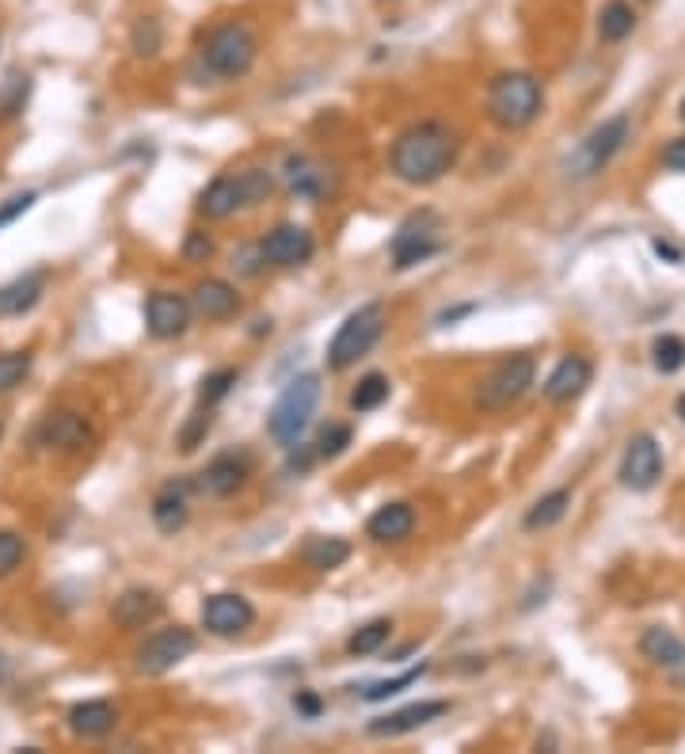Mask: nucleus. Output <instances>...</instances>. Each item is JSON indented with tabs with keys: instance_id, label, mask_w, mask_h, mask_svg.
<instances>
[{
	"instance_id": "72a5a7b5",
	"label": "nucleus",
	"mask_w": 685,
	"mask_h": 754,
	"mask_svg": "<svg viewBox=\"0 0 685 754\" xmlns=\"http://www.w3.org/2000/svg\"><path fill=\"white\" fill-rule=\"evenodd\" d=\"M233 385H236V370H213V374H205L202 385H199V405L202 408L221 405V400L233 392Z\"/></svg>"
},
{
	"instance_id": "7c9ffc66",
	"label": "nucleus",
	"mask_w": 685,
	"mask_h": 754,
	"mask_svg": "<svg viewBox=\"0 0 685 754\" xmlns=\"http://www.w3.org/2000/svg\"><path fill=\"white\" fill-rule=\"evenodd\" d=\"M389 632H392V621H389V617H377V621H366L362 629L350 632L347 651H350V656H373V651L381 648L384 640H389Z\"/></svg>"
},
{
	"instance_id": "4be33fe9",
	"label": "nucleus",
	"mask_w": 685,
	"mask_h": 754,
	"mask_svg": "<svg viewBox=\"0 0 685 754\" xmlns=\"http://www.w3.org/2000/svg\"><path fill=\"white\" fill-rule=\"evenodd\" d=\"M640 651H644L655 667H671V671L674 667H685V645L666 629V625H651L644 632V640H640Z\"/></svg>"
},
{
	"instance_id": "09e8293b",
	"label": "nucleus",
	"mask_w": 685,
	"mask_h": 754,
	"mask_svg": "<svg viewBox=\"0 0 685 754\" xmlns=\"http://www.w3.org/2000/svg\"><path fill=\"white\" fill-rule=\"evenodd\" d=\"M4 674H8V663H4V659H0V679H4Z\"/></svg>"
},
{
	"instance_id": "bb28decb",
	"label": "nucleus",
	"mask_w": 685,
	"mask_h": 754,
	"mask_svg": "<svg viewBox=\"0 0 685 754\" xmlns=\"http://www.w3.org/2000/svg\"><path fill=\"white\" fill-rule=\"evenodd\" d=\"M632 28H636V12H632L629 0H610V4L602 8V15H598V34H602V42L629 39Z\"/></svg>"
},
{
	"instance_id": "c85d7f7f",
	"label": "nucleus",
	"mask_w": 685,
	"mask_h": 754,
	"mask_svg": "<svg viewBox=\"0 0 685 754\" xmlns=\"http://www.w3.org/2000/svg\"><path fill=\"white\" fill-rule=\"evenodd\" d=\"M568 507H571V492H568V488L541 495V500H537L534 507L526 511V530H548V526H556V522L568 514Z\"/></svg>"
},
{
	"instance_id": "79ce46f5",
	"label": "nucleus",
	"mask_w": 685,
	"mask_h": 754,
	"mask_svg": "<svg viewBox=\"0 0 685 754\" xmlns=\"http://www.w3.org/2000/svg\"><path fill=\"white\" fill-rule=\"evenodd\" d=\"M260 263H263L260 244H255V248H240V252L233 255V268H240L244 274H260Z\"/></svg>"
},
{
	"instance_id": "393cba45",
	"label": "nucleus",
	"mask_w": 685,
	"mask_h": 754,
	"mask_svg": "<svg viewBox=\"0 0 685 754\" xmlns=\"http://www.w3.org/2000/svg\"><path fill=\"white\" fill-rule=\"evenodd\" d=\"M240 206V191H236V179L233 176H218L210 187L199 195V210L205 213V218L221 221V218H233Z\"/></svg>"
},
{
	"instance_id": "9d476101",
	"label": "nucleus",
	"mask_w": 685,
	"mask_h": 754,
	"mask_svg": "<svg viewBox=\"0 0 685 754\" xmlns=\"http://www.w3.org/2000/svg\"><path fill=\"white\" fill-rule=\"evenodd\" d=\"M202 625H205V632H213V637H240V632H247L255 625V606L247 603L244 595L221 590V595L205 598Z\"/></svg>"
},
{
	"instance_id": "cd10ccee",
	"label": "nucleus",
	"mask_w": 685,
	"mask_h": 754,
	"mask_svg": "<svg viewBox=\"0 0 685 754\" xmlns=\"http://www.w3.org/2000/svg\"><path fill=\"white\" fill-rule=\"evenodd\" d=\"M88 439V427H84L81 416H73V411H57V416L46 419V427H42V442L46 446H81Z\"/></svg>"
},
{
	"instance_id": "f257e3e1",
	"label": "nucleus",
	"mask_w": 685,
	"mask_h": 754,
	"mask_svg": "<svg viewBox=\"0 0 685 754\" xmlns=\"http://www.w3.org/2000/svg\"><path fill=\"white\" fill-rule=\"evenodd\" d=\"M457 134L445 123H411L408 130H400V137L392 142V171H397L404 184L411 187H426L439 184V179L457 165Z\"/></svg>"
},
{
	"instance_id": "f8f14e48",
	"label": "nucleus",
	"mask_w": 685,
	"mask_h": 754,
	"mask_svg": "<svg viewBox=\"0 0 685 754\" xmlns=\"http://www.w3.org/2000/svg\"><path fill=\"white\" fill-rule=\"evenodd\" d=\"M191 313L194 305L183 294L160 290V294H149V302H145V328H149L152 339H176L191 328Z\"/></svg>"
},
{
	"instance_id": "a19ab883",
	"label": "nucleus",
	"mask_w": 685,
	"mask_h": 754,
	"mask_svg": "<svg viewBox=\"0 0 685 754\" xmlns=\"http://www.w3.org/2000/svg\"><path fill=\"white\" fill-rule=\"evenodd\" d=\"M34 199H39L34 191H23V195H15V199H8L4 206H0V226H8V221H15L20 213H28L34 206Z\"/></svg>"
},
{
	"instance_id": "58836bf2",
	"label": "nucleus",
	"mask_w": 685,
	"mask_h": 754,
	"mask_svg": "<svg viewBox=\"0 0 685 754\" xmlns=\"http://www.w3.org/2000/svg\"><path fill=\"white\" fill-rule=\"evenodd\" d=\"M210 423H213L210 408H202V405H199V411H194V419L183 427V434H179V450H183V453L199 450V442L205 439V431H210Z\"/></svg>"
},
{
	"instance_id": "ea45409f",
	"label": "nucleus",
	"mask_w": 685,
	"mask_h": 754,
	"mask_svg": "<svg viewBox=\"0 0 685 754\" xmlns=\"http://www.w3.org/2000/svg\"><path fill=\"white\" fill-rule=\"evenodd\" d=\"M157 46H160V23L157 20H137V28H134V50L137 54H157Z\"/></svg>"
},
{
	"instance_id": "6ab92c4d",
	"label": "nucleus",
	"mask_w": 685,
	"mask_h": 754,
	"mask_svg": "<svg viewBox=\"0 0 685 754\" xmlns=\"http://www.w3.org/2000/svg\"><path fill=\"white\" fill-rule=\"evenodd\" d=\"M191 519V507H187V484L183 480H171V484L160 488V495L152 500V522H157L160 534H176V530L187 526Z\"/></svg>"
},
{
	"instance_id": "f704fd0d",
	"label": "nucleus",
	"mask_w": 685,
	"mask_h": 754,
	"mask_svg": "<svg viewBox=\"0 0 685 754\" xmlns=\"http://www.w3.org/2000/svg\"><path fill=\"white\" fill-rule=\"evenodd\" d=\"M28 374H31L28 350H8V355H0V392H12Z\"/></svg>"
},
{
	"instance_id": "e433bc0d",
	"label": "nucleus",
	"mask_w": 685,
	"mask_h": 754,
	"mask_svg": "<svg viewBox=\"0 0 685 754\" xmlns=\"http://www.w3.org/2000/svg\"><path fill=\"white\" fill-rule=\"evenodd\" d=\"M423 671H426V663H419V667H411V671L400 674V679H384V682L366 685V690H362V698H366V701H384V698H392V693L408 690L411 682H419V679H423Z\"/></svg>"
},
{
	"instance_id": "2eb2a0df",
	"label": "nucleus",
	"mask_w": 685,
	"mask_h": 754,
	"mask_svg": "<svg viewBox=\"0 0 685 754\" xmlns=\"http://www.w3.org/2000/svg\"><path fill=\"white\" fill-rule=\"evenodd\" d=\"M590 377H594V370H590V363L582 355L560 358L556 370L548 374V381H545V397L552 400V405H568V400H576L587 392Z\"/></svg>"
},
{
	"instance_id": "a878e982",
	"label": "nucleus",
	"mask_w": 685,
	"mask_h": 754,
	"mask_svg": "<svg viewBox=\"0 0 685 754\" xmlns=\"http://www.w3.org/2000/svg\"><path fill=\"white\" fill-rule=\"evenodd\" d=\"M347 556H350V542H342V537H308L302 548V561L313 572L339 568V564H347Z\"/></svg>"
},
{
	"instance_id": "39448f33",
	"label": "nucleus",
	"mask_w": 685,
	"mask_h": 754,
	"mask_svg": "<svg viewBox=\"0 0 685 754\" xmlns=\"http://www.w3.org/2000/svg\"><path fill=\"white\" fill-rule=\"evenodd\" d=\"M255 54H260V46H255V34L247 31L244 23H221V28H213L202 42L205 69H210L213 76H225V81L244 76L247 69L255 65Z\"/></svg>"
},
{
	"instance_id": "20e7f679",
	"label": "nucleus",
	"mask_w": 685,
	"mask_h": 754,
	"mask_svg": "<svg viewBox=\"0 0 685 754\" xmlns=\"http://www.w3.org/2000/svg\"><path fill=\"white\" fill-rule=\"evenodd\" d=\"M384 332V305H358L347 321L339 324V332L328 343V370H347L358 358H366L377 347Z\"/></svg>"
},
{
	"instance_id": "6e6552de",
	"label": "nucleus",
	"mask_w": 685,
	"mask_h": 754,
	"mask_svg": "<svg viewBox=\"0 0 685 754\" xmlns=\"http://www.w3.org/2000/svg\"><path fill=\"white\" fill-rule=\"evenodd\" d=\"M194 648H199V640H194V632L183 629V625L160 629V632H152L141 648H137V671L141 674H168V671H176V667L183 663Z\"/></svg>"
},
{
	"instance_id": "aec40b11",
	"label": "nucleus",
	"mask_w": 685,
	"mask_h": 754,
	"mask_svg": "<svg viewBox=\"0 0 685 754\" xmlns=\"http://www.w3.org/2000/svg\"><path fill=\"white\" fill-rule=\"evenodd\" d=\"M157 614H160L157 590H145V587H134V590H126V595H118L115 610H110L115 625H123V629H141V625H149Z\"/></svg>"
},
{
	"instance_id": "412c9836",
	"label": "nucleus",
	"mask_w": 685,
	"mask_h": 754,
	"mask_svg": "<svg viewBox=\"0 0 685 754\" xmlns=\"http://www.w3.org/2000/svg\"><path fill=\"white\" fill-rule=\"evenodd\" d=\"M115 705L110 701H81V705H73V713H68V727H73L76 735H84V740H99V735H107L110 727H115Z\"/></svg>"
},
{
	"instance_id": "49530a36",
	"label": "nucleus",
	"mask_w": 685,
	"mask_h": 754,
	"mask_svg": "<svg viewBox=\"0 0 685 754\" xmlns=\"http://www.w3.org/2000/svg\"><path fill=\"white\" fill-rule=\"evenodd\" d=\"M655 252H658V255H666V260H682V255H678V248L663 244V240H655Z\"/></svg>"
},
{
	"instance_id": "4c0bfd02",
	"label": "nucleus",
	"mask_w": 685,
	"mask_h": 754,
	"mask_svg": "<svg viewBox=\"0 0 685 754\" xmlns=\"http://www.w3.org/2000/svg\"><path fill=\"white\" fill-rule=\"evenodd\" d=\"M347 446H350V427L347 423H331V427H324V431H320L316 453H320V458H339Z\"/></svg>"
},
{
	"instance_id": "ddd939ff",
	"label": "nucleus",
	"mask_w": 685,
	"mask_h": 754,
	"mask_svg": "<svg viewBox=\"0 0 685 754\" xmlns=\"http://www.w3.org/2000/svg\"><path fill=\"white\" fill-rule=\"evenodd\" d=\"M313 233L305 226H278L260 240L263 263L271 268H302L313 260Z\"/></svg>"
},
{
	"instance_id": "5701e85b",
	"label": "nucleus",
	"mask_w": 685,
	"mask_h": 754,
	"mask_svg": "<svg viewBox=\"0 0 685 754\" xmlns=\"http://www.w3.org/2000/svg\"><path fill=\"white\" fill-rule=\"evenodd\" d=\"M42 286H46V279H42V274H23V279L0 286V316L31 313V308L39 305V297H42Z\"/></svg>"
},
{
	"instance_id": "4468645a",
	"label": "nucleus",
	"mask_w": 685,
	"mask_h": 754,
	"mask_svg": "<svg viewBox=\"0 0 685 754\" xmlns=\"http://www.w3.org/2000/svg\"><path fill=\"white\" fill-rule=\"evenodd\" d=\"M244 480H247V461L236 458V453H221V458H213L194 477V488L202 495H210V500H229V495H236L244 488Z\"/></svg>"
},
{
	"instance_id": "dca6fc26",
	"label": "nucleus",
	"mask_w": 685,
	"mask_h": 754,
	"mask_svg": "<svg viewBox=\"0 0 685 754\" xmlns=\"http://www.w3.org/2000/svg\"><path fill=\"white\" fill-rule=\"evenodd\" d=\"M442 713H450L445 701H415V705H408V709H397V713H389V716L370 720V735H377V740H384V735H389V740L392 735H408V732H415V727L439 720Z\"/></svg>"
},
{
	"instance_id": "0eeeda50",
	"label": "nucleus",
	"mask_w": 685,
	"mask_h": 754,
	"mask_svg": "<svg viewBox=\"0 0 685 754\" xmlns=\"http://www.w3.org/2000/svg\"><path fill=\"white\" fill-rule=\"evenodd\" d=\"M624 137H629V118H624V115L605 118L602 126H594V130L579 142L576 157L568 160V171H571V176H579V179L602 171L616 157V149L624 145Z\"/></svg>"
},
{
	"instance_id": "c9c22d12",
	"label": "nucleus",
	"mask_w": 685,
	"mask_h": 754,
	"mask_svg": "<svg viewBox=\"0 0 685 754\" xmlns=\"http://www.w3.org/2000/svg\"><path fill=\"white\" fill-rule=\"evenodd\" d=\"M23 556H28L23 537L15 534V530H0V579L12 576V572L23 564Z\"/></svg>"
},
{
	"instance_id": "7ed1b4c3",
	"label": "nucleus",
	"mask_w": 685,
	"mask_h": 754,
	"mask_svg": "<svg viewBox=\"0 0 685 754\" xmlns=\"http://www.w3.org/2000/svg\"><path fill=\"white\" fill-rule=\"evenodd\" d=\"M316 405H320V377L316 374L294 377V381L278 392V400H274V408H271V419H267L271 434L282 446H294L302 439L305 427L313 423Z\"/></svg>"
},
{
	"instance_id": "c03bdc74",
	"label": "nucleus",
	"mask_w": 685,
	"mask_h": 754,
	"mask_svg": "<svg viewBox=\"0 0 685 754\" xmlns=\"http://www.w3.org/2000/svg\"><path fill=\"white\" fill-rule=\"evenodd\" d=\"M210 252H213V244H210V237H205V233H191V237H187V248H183L187 260H205Z\"/></svg>"
},
{
	"instance_id": "1a4fd4ad",
	"label": "nucleus",
	"mask_w": 685,
	"mask_h": 754,
	"mask_svg": "<svg viewBox=\"0 0 685 754\" xmlns=\"http://www.w3.org/2000/svg\"><path fill=\"white\" fill-rule=\"evenodd\" d=\"M439 248H442V240H439V221H434V213H415V218H408L404 226H400V233L392 237V268L408 271V268H415V263L431 260Z\"/></svg>"
},
{
	"instance_id": "2f4dec72",
	"label": "nucleus",
	"mask_w": 685,
	"mask_h": 754,
	"mask_svg": "<svg viewBox=\"0 0 685 754\" xmlns=\"http://www.w3.org/2000/svg\"><path fill=\"white\" fill-rule=\"evenodd\" d=\"M233 179H236V191H240V206H260V202H267L271 191H274L271 171H263V168H247Z\"/></svg>"
},
{
	"instance_id": "c756f323",
	"label": "nucleus",
	"mask_w": 685,
	"mask_h": 754,
	"mask_svg": "<svg viewBox=\"0 0 685 754\" xmlns=\"http://www.w3.org/2000/svg\"><path fill=\"white\" fill-rule=\"evenodd\" d=\"M389 392H392L389 377H384V374H366L362 381L350 389V411H373V408H381L384 400H389Z\"/></svg>"
},
{
	"instance_id": "37998d69",
	"label": "nucleus",
	"mask_w": 685,
	"mask_h": 754,
	"mask_svg": "<svg viewBox=\"0 0 685 754\" xmlns=\"http://www.w3.org/2000/svg\"><path fill=\"white\" fill-rule=\"evenodd\" d=\"M663 165L671 171H685V137H674L663 149Z\"/></svg>"
},
{
	"instance_id": "473e14b6",
	"label": "nucleus",
	"mask_w": 685,
	"mask_h": 754,
	"mask_svg": "<svg viewBox=\"0 0 685 754\" xmlns=\"http://www.w3.org/2000/svg\"><path fill=\"white\" fill-rule=\"evenodd\" d=\"M651 355H655L658 374H678L685 366V339L682 336H658L655 347H651Z\"/></svg>"
},
{
	"instance_id": "8fccbe9b",
	"label": "nucleus",
	"mask_w": 685,
	"mask_h": 754,
	"mask_svg": "<svg viewBox=\"0 0 685 754\" xmlns=\"http://www.w3.org/2000/svg\"><path fill=\"white\" fill-rule=\"evenodd\" d=\"M682 118H685V100H682Z\"/></svg>"
},
{
	"instance_id": "f03ea898",
	"label": "nucleus",
	"mask_w": 685,
	"mask_h": 754,
	"mask_svg": "<svg viewBox=\"0 0 685 754\" xmlns=\"http://www.w3.org/2000/svg\"><path fill=\"white\" fill-rule=\"evenodd\" d=\"M541 81L534 73H499L487 92V115L503 126V130H521L541 115Z\"/></svg>"
},
{
	"instance_id": "f3484780",
	"label": "nucleus",
	"mask_w": 685,
	"mask_h": 754,
	"mask_svg": "<svg viewBox=\"0 0 685 754\" xmlns=\"http://www.w3.org/2000/svg\"><path fill=\"white\" fill-rule=\"evenodd\" d=\"M205 321H229V316L240 308V294L236 286H229L225 279H202L194 286V302H191Z\"/></svg>"
},
{
	"instance_id": "9b49d317",
	"label": "nucleus",
	"mask_w": 685,
	"mask_h": 754,
	"mask_svg": "<svg viewBox=\"0 0 685 754\" xmlns=\"http://www.w3.org/2000/svg\"><path fill=\"white\" fill-rule=\"evenodd\" d=\"M621 484L632 488V492H647L655 488V480L663 477V450L651 434H636L629 446H624V458H621Z\"/></svg>"
},
{
	"instance_id": "a211bd4d",
	"label": "nucleus",
	"mask_w": 685,
	"mask_h": 754,
	"mask_svg": "<svg viewBox=\"0 0 685 754\" xmlns=\"http://www.w3.org/2000/svg\"><path fill=\"white\" fill-rule=\"evenodd\" d=\"M415 530V511L408 507V503H384V507H377L370 514V522H366V534L373 537V542H404V537Z\"/></svg>"
},
{
	"instance_id": "b1692460",
	"label": "nucleus",
	"mask_w": 685,
	"mask_h": 754,
	"mask_svg": "<svg viewBox=\"0 0 685 754\" xmlns=\"http://www.w3.org/2000/svg\"><path fill=\"white\" fill-rule=\"evenodd\" d=\"M286 184H289V191L302 195V199H324V195H328V171L320 165H313L308 157H289Z\"/></svg>"
},
{
	"instance_id": "de8ad7c7",
	"label": "nucleus",
	"mask_w": 685,
	"mask_h": 754,
	"mask_svg": "<svg viewBox=\"0 0 685 754\" xmlns=\"http://www.w3.org/2000/svg\"><path fill=\"white\" fill-rule=\"evenodd\" d=\"M678 416L685 419V392H682V397H678Z\"/></svg>"
},
{
	"instance_id": "423d86ee",
	"label": "nucleus",
	"mask_w": 685,
	"mask_h": 754,
	"mask_svg": "<svg viewBox=\"0 0 685 754\" xmlns=\"http://www.w3.org/2000/svg\"><path fill=\"white\" fill-rule=\"evenodd\" d=\"M534 374H537V366H534V358H529V355L503 358V363L495 366L484 381H479L476 405L484 411H503V408L518 405V400L526 397L529 385H534Z\"/></svg>"
},
{
	"instance_id": "a18cd8bd",
	"label": "nucleus",
	"mask_w": 685,
	"mask_h": 754,
	"mask_svg": "<svg viewBox=\"0 0 685 754\" xmlns=\"http://www.w3.org/2000/svg\"><path fill=\"white\" fill-rule=\"evenodd\" d=\"M294 705L302 709V713H308V716H316V713H320V698H316V693H297V698H294Z\"/></svg>"
}]
</instances>
